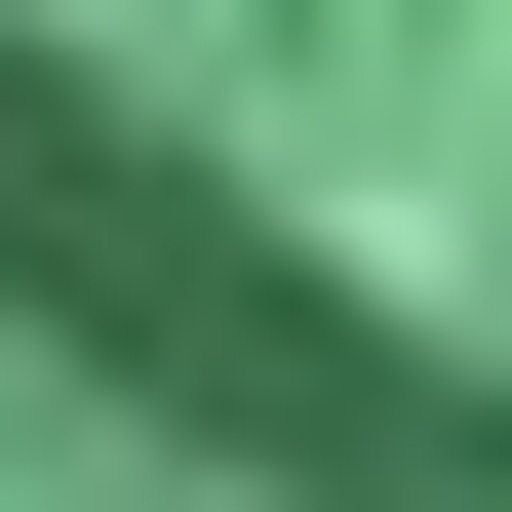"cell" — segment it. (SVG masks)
<instances>
[{
	"label": "cell",
	"mask_w": 512,
	"mask_h": 512,
	"mask_svg": "<svg viewBox=\"0 0 512 512\" xmlns=\"http://www.w3.org/2000/svg\"><path fill=\"white\" fill-rule=\"evenodd\" d=\"M0 316L276 512H512V0H0Z\"/></svg>",
	"instance_id": "6da1fadb"
}]
</instances>
